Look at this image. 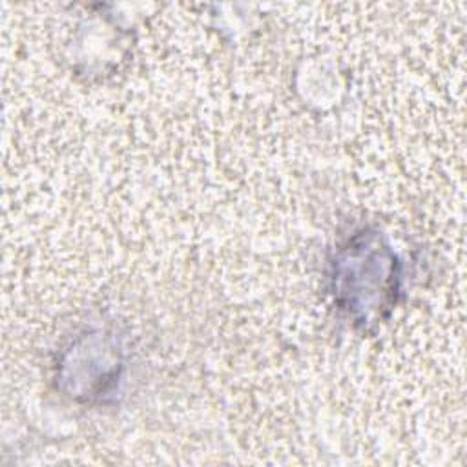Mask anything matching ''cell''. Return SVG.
I'll list each match as a JSON object with an SVG mask.
<instances>
[{"mask_svg": "<svg viewBox=\"0 0 467 467\" xmlns=\"http://www.w3.org/2000/svg\"><path fill=\"white\" fill-rule=\"evenodd\" d=\"M400 263L378 232L358 230L337 244L330 261L334 303L356 327L383 321L400 296Z\"/></svg>", "mask_w": 467, "mask_h": 467, "instance_id": "6da1fadb", "label": "cell"}, {"mask_svg": "<svg viewBox=\"0 0 467 467\" xmlns=\"http://www.w3.org/2000/svg\"><path fill=\"white\" fill-rule=\"evenodd\" d=\"M66 356L67 361L62 367L71 372L62 379L71 383V396L93 401L119 387L122 358L120 345L113 336H104V332L84 334L71 343Z\"/></svg>", "mask_w": 467, "mask_h": 467, "instance_id": "7a4b0ae2", "label": "cell"}]
</instances>
